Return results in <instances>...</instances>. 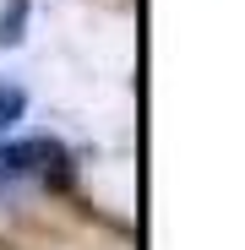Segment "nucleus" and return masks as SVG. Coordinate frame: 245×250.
I'll return each mask as SVG.
<instances>
[{"instance_id":"obj_1","label":"nucleus","mask_w":245,"mask_h":250,"mask_svg":"<svg viewBox=\"0 0 245 250\" xmlns=\"http://www.w3.org/2000/svg\"><path fill=\"white\" fill-rule=\"evenodd\" d=\"M22 185H71V152L55 136H17L0 142V196Z\"/></svg>"},{"instance_id":"obj_2","label":"nucleus","mask_w":245,"mask_h":250,"mask_svg":"<svg viewBox=\"0 0 245 250\" xmlns=\"http://www.w3.org/2000/svg\"><path fill=\"white\" fill-rule=\"evenodd\" d=\"M27 11H33V0H0V49H17L22 44Z\"/></svg>"},{"instance_id":"obj_3","label":"nucleus","mask_w":245,"mask_h":250,"mask_svg":"<svg viewBox=\"0 0 245 250\" xmlns=\"http://www.w3.org/2000/svg\"><path fill=\"white\" fill-rule=\"evenodd\" d=\"M27 114V93L17 87V82H0V142H6L17 131V120Z\"/></svg>"}]
</instances>
